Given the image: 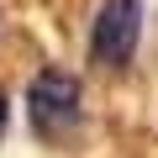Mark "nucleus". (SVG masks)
<instances>
[{"instance_id":"nucleus-1","label":"nucleus","mask_w":158,"mask_h":158,"mask_svg":"<svg viewBox=\"0 0 158 158\" xmlns=\"http://www.w3.org/2000/svg\"><path fill=\"white\" fill-rule=\"evenodd\" d=\"M27 121L48 142H58L63 132H74L79 127V79L74 74H58V69L37 74L32 79V95H27Z\"/></svg>"},{"instance_id":"nucleus-2","label":"nucleus","mask_w":158,"mask_h":158,"mask_svg":"<svg viewBox=\"0 0 158 158\" xmlns=\"http://www.w3.org/2000/svg\"><path fill=\"white\" fill-rule=\"evenodd\" d=\"M142 42V0H106L95 32H90V63L95 69H127Z\"/></svg>"},{"instance_id":"nucleus-3","label":"nucleus","mask_w":158,"mask_h":158,"mask_svg":"<svg viewBox=\"0 0 158 158\" xmlns=\"http://www.w3.org/2000/svg\"><path fill=\"white\" fill-rule=\"evenodd\" d=\"M6 121H11V106H6V95H0V132H6Z\"/></svg>"}]
</instances>
